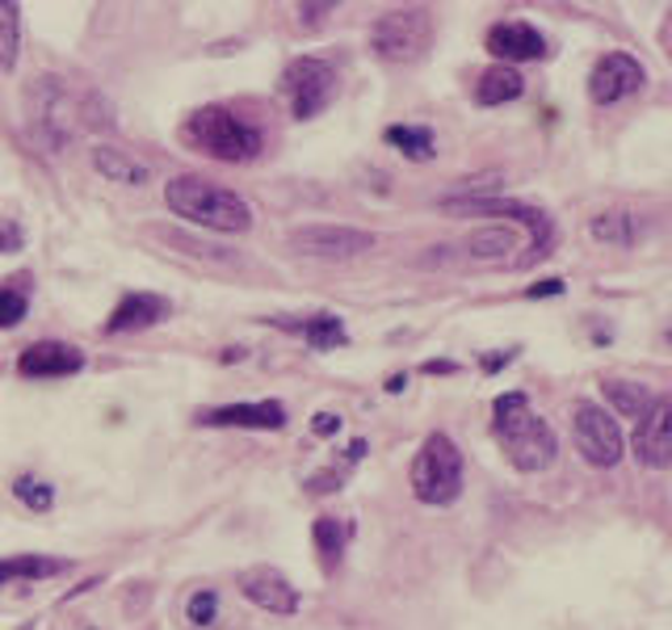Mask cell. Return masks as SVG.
<instances>
[{
    "label": "cell",
    "instance_id": "6da1fadb",
    "mask_svg": "<svg viewBox=\"0 0 672 630\" xmlns=\"http://www.w3.org/2000/svg\"><path fill=\"white\" fill-rule=\"evenodd\" d=\"M492 433L501 441L504 459L513 462L517 471H525V475L546 471L555 462V450H559L555 429L529 408V399L522 391H504L492 403Z\"/></svg>",
    "mask_w": 672,
    "mask_h": 630
},
{
    "label": "cell",
    "instance_id": "7a4b0ae2",
    "mask_svg": "<svg viewBox=\"0 0 672 630\" xmlns=\"http://www.w3.org/2000/svg\"><path fill=\"white\" fill-rule=\"evenodd\" d=\"M165 202L172 214H181L189 223L207 231H228V235H240V231L252 228V210L249 202L228 186H214L207 177H172L165 186Z\"/></svg>",
    "mask_w": 672,
    "mask_h": 630
},
{
    "label": "cell",
    "instance_id": "3957f363",
    "mask_svg": "<svg viewBox=\"0 0 672 630\" xmlns=\"http://www.w3.org/2000/svg\"><path fill=\"white\" fill-rule=\"evenodd\" d=\"M181 144L198 156L223 160V165H244L261 156V130L240 123L228 105H202L181 123Z\"/></svg>",
    "mask_w": 672,
    "mask_h": 630
},
{
    "label": "cell",
    "instance_id": "277c9868",
    "mask_svg": "<svg viewBox=\"0 0 672 630\" xmlns=\"http://www.w3.org/2000/svg\"><path fill=\"white\" fill-rule=\"evenodd\" d=\"M412 496L420 504H454L462 492V454L445 433H429L412 459Z\"/></svg>",
    "mask_w": 672,
    "mask_h": 630
},
{
    "label": "cell",
    "instance_id": "5b68a950",
    "mask_svg": "<svg viewBox=\"0 0 672 630\" xmlns=\"http://www.w3.org/2000/svg\"><path fill=\"white\" fill-rule=\"evenodd\" d=\"M433 42V13L408 4V9H387L370 30V46L387 63H417Z\"/></svg>",
    "mask_w": 672,
    "mask_h": 630
},
{
    "label": "cell",
    "instance_id": "8992f818",
    "mask_svg": "<svg viewBox=\"0 0 672 630\" xmlns=\"http://www.w3.org/2000/svg\"><path fill=\"white\" fill-rule=\"evenodd\" d=\"M282 88H286V97H291V114L298 123H307V118L324 114V109L336 102L340 81H336L333 63L315 60V55H298V60L286 63Z\"/></svg>",
    "mask_w": 672,
    "mask_h": 630
},
{
    "label": "cell",
    "instance_id": "52a82bcc",
    "mask_svg": "<svg viewBox=\"0 0 672 630\" xmlns=\"http://www.w3.org/2000/svg\"><path fill=\"white\" fill-rule=\"evenodd\" d=\"M571 433H576V450H580V459L588 466H613V462L622 459V429H618V420L609 417L606 408L588 403V399H580L571 408Z\"/></svg>",
    "mask_w": 672,
    "mask_h": 630
},
{
    "label": "cell",
    "instance_id": "ba28073f",
    "mask_svg": "<svg viewBox=\"0 0 672 630\" xmlns=\"http://www.w3.org/2000/svg\"><path fill=\"white\" fill-rule=\"evenodd\" d=\"M441 210H450V214H504V219H513V223H525L529 228V256L525 261H538L550 252V240H555V228H550V219H546L543 210L525 207V202H513V198H445Z\"/></svg>",
    "mask_w": 672,
    "mask_h": 630
},
{
    "label": "cell",
    "instance_id": "9c48e42d",
    "mask_svg": "<svg viewBox=\"0 0 672 630\" xmlns=\"http://www.w3.org/2000/svg\"><path fill=\"white\" fill-rule=\"evenodd\" d=\"M630 454L643 462V466H669L672 462V396H655L651 408L634 424V438H630Z\"/></svg>",
    "mask_w": 672,
    "mask_h": 630
},
{
    "label": "cell",
    "instance_id": "30bf717a",
    "mask_svg": "<svg viewBox=\"0 0 672 630\" xmlns=\"http://www.w3.org/2000/svg\"><path fill=\"white\" fill-rule=\"evenodd\" d=\"M648 81L643 63L634 55H622V51H609L606 60H597L592 76H588V97L597 105H613V102H627L630 93H639Z\"/></svg>",
    "mask_w": 672,
    "mask_h": 630
},
{
    "label": "cell",
    "instance_id": "8fae6325",
    "mask_svg": "<svg viewBox=\"0 0 672 630\" xmlns=\"http://www.w3.org/2000/svg\"><path fill=\"white\" fill-rule=\"evenodd\" d=\"M291 249L303 256H328V261H345L357 252L375 249V235L357 228H336V223H315V228L291 231Z\"/></svg>",
    "mask_w": 672,
    "mask_h": 630
},
{
    "label": "cell",
    "instance_id": "7c38bea8",
    "mask_svg": "<svg viewBox=\"0 0 672 630\" xmlns=\"http://www.w3.org/2000/svg\"><path fill=\"white\" fill-rule=\"evenodd\" d=\"M235 585L240 592L249 597L256 609H265V613H277V618H291L294 609H298V592L294 585L270 564H256V567H244L240 576H235Z\"/></svg>",
    "mask_w": 672,
    "mask_h": 630
},
{
    "label": "cell",
    "instance_id": "4fadbf2b",
    "mask_svg": "<svg viewBox=\"0 0 672 630\" xmlns=\"http://www.w3.org/2000/svg\"><path fill=\"white\" fill-rule=\"evenodd\" d=\"M198 424L207 429H282L286 424V408L277 399H261V403H223V408H202Z\"/></svg>",
    "mask_w": 672,
    "mask_h": 630
},
{
    "label": "cell",
    "instance_id": "5bb4252c",
    "mask_svg": "<svg viewBox=\"0 0 672 630\" xmlns=\"http://www.w3.org/2000/svg\"><path fill=\"white\" fill-rule=\"evenodd\" d=\"M487 51H492L504 67H513V63H525V60H543L550 46H546V39L529 21H496V25L487 30Z\"/></svg>",
    "mask_w": 672,
    "mask_h": 630
},
{
    "label": "cell",
    "instance_id": "9a60e30c",
    "mask_svg": "<svg viewBox=\"0 0 672 630\" xmlns=\"http://www.w3.org/2000/svg\"><path fill=\"white\" fill-rule=\"evenodd\" d=\"M18 370L25 378H67L84 370V354L63 340H34L30 349H21Z\"/></svg>",
    "mask_w": 672,
    "mask_h": 630
},
{
    "label": "cell",
    "instance_id": "2e32d148",
    "mask_svg": "<svg viewBox=\"0 0 672 630\" xmlns=\"http://www.w3.org/2000/svg\"><path fill=\"white\" fill-rule=\"evenodd\" d=\"M168 312H172V303L165 294H123V303L105 319V333H144V328L165 324Z\"/></svg>",
    "mask_w": 672,
    "mask_h": 630
},
{
    "label": "cell",
    "instance_id": "e0dca14e",
    "mask_svg": "<svg viewBox=\"0 0 672 630\" xmlns=\"http://www.w3.org/2000/svg\"><path fill=\"white\" fill-rule=\"evenodd\" d=\"M277 328H291L298 333L312 349H340L349 333H345V324H340V315L333 312H319V315H307V319H273Z\"/></svg>",
    "mask_w": 672,
    "mask_h": 630
},
{
    "label": "cell",
    "instance_id": "ac0fdd59",
    "mask_svg": "<svg viewBox=\"0 0 672 630\" xmlns=\"http://www.w3.org/2000/svg\"><path fill=\"white\" fill-rule=\"evenodd\" d=\"M349 538H354V522H340V517H315V525H312L315 559H319V567H324L328 576L340 567V555H345Z\"/></svg>",
    "mask_w": 672,
    "mask_h": 630
},
{
    "label": "cell",
    "instance_id": "d6986e66",
    "mask_svg": "<svg viewBox=\"0 0 672 630\" xmlns=\"http://www.w3.org/2000/svg\"><path fill=\"white\" fill-rule=\"evenodd\" d=\"M525 93V76L517 67H504V63H492L475 81V102L480 105H504V102H517Z\"/></svg>",
    "mask_w": 672,
    "mask_h": 630
},
{
    "label": "cell",
    "instance_id": "ffe728a7",
    "mask_svg": "<svg viewBox=\"0 0 672 630\" xmlns=\"http://www.w3.org/2000/svg\"><path fill=\"white\" fill-rule=\"evenodd\" d=\"M93 168L102 172L105 181H126V186H147V165L135 160L126 147H93Z\"/></svg>",
    "mask_w": 672,
    "mask_h": 630
},
{
    "label": "cell",
    "instance_id": "44dd1931",
    "mask_svg": "<svg viewBox=\"0 0 672 630\" xmlns=\"http://www.w3.org/2000/svg\"><path fill=\"white\" fill-rule=\"evenodd\" d=\"M67 571V559H51V555H9L0 559V585H18V580H46Z\"/></svg>",
    "mask_w": 672,
    "mask_h": 630
},
{
    "label": "cell",
    "instance_id": "7402d4cb",
    "mask_svg": "<svg viewBox=\"0 0 672 630\" xmlns=\"http://www.w3.org/2000/svg\"><path fill=\"white\" fill-rule=\"evenodd\" d=\"M601 391H606V399H609V408L618 412V417H643L651 408V391L643 387V382H627V378H606L601 382Z\"/></svg>",
    "mask_w": 672,
    "mask_h": 630
},
{
    "label": "cell",
    "instance_id": "603a6c76",
    "mask_svg": "<svg viewBox=\"0 0 672 630\" xmlns=\"http://www.w3.org/2000/svg\"><path fill=\"white\" fill-rule=\"evenodd\" d=\"M382 139L396 147L399 156H408V160H433V156H438L429 126H387Z\"/></svg>",
    "mask_w": 672,
    "mask_h": 630
},
{
    "label": "cell",
    "instance_id": "cb8c5ba5",
    "mask_svg": "<svg viewBox=\"0 0 672 630\" xmlns=\"http://www.w3.org/2000/svg\"><path fill=\"white\" fill-rule=\"evenodd\" d=\"M21 51V9L0 0V72H13L18 67Z\"/></svg>",
    "mask_w": 672,
    "mask_h": 630
},
{
    "label": "cell",
    "instance_id": "d4e9b609",
    "mask_svg": "<svg viewBox=\"0 0 672 630\" xmlns=\"http://www.w3.org/2000/svg\"><path fill=\"white\" fill-rule=\"evenodd\" d=\"M508 249H517V235L508 228H483L466 240V252L480 256V261H504Z\"/></svg>",
    "mask_w": 672,
    "mask_h": 630
},
{
    "label": "cell",
    "instance_id": "484cf974",
    "mask_svg": "<svg viewBox=\"0 0 672 630\" xmlns=\"http://www.w3.org/2000/svg\"><path fill=\"white\" fill-rule=\"evenodd\" d=\"M13 492H18V501L25 504V508H34V513H46V508L55 504V487L42 483L39 475H21V480L13 483Z\"/></svg>",
    "mask_w": 672,
    "mask_h": 630
},
{
    "label": "cell",
    "instance_id": "4316f807",
    "mask_svg": "<svg viewBox=\"0 0 672 630\" xmlns=\"http://www.w3.org/2000/svg\"><path fill=\"white\" fill-rule=\"evenodd\" d=\"M592 235H597V240H606V244L627 249V244H630V214H622V210L597 214V219H592Z\"/></svg>",
    "mask_w": 672,
    "mask_h": 630
},
{
    "label": "cell",
    "instance_id": "83f0119b",
    "mask_svg": "<svg viewBox=\"0 0 672 630\" xmlns=\"http://www.w3.org/2000/svg\"><path fill=\"white\" fill-rule=\"evenodd\" d=\"M21 319H25V294L4 286L0 291V328H18Z\"/></svg>",
    "mask_w": 672,
    "mask_h": 630
},
{
    "label": "cell",
    "instance_id": "f1b7e54d",
    "mask_svg": "<svg viewBox=\"0 0 672 630\" xmlns=\"http://www.w3.org/2000/svg\"><path fill=\"white\" fill-rule=\"evenodd\" d=\"M214 606H219V601H214V592H193V597H189V606H186L189 622H193V627H210V622H214Z\"/></svg>",
    "mask_w": 672,
    "mask_h": 630
},
{
    "label": "cell",
    "instance_id": "f546056e",
    "mask_svg": "<svg viewBox=\"0 0 672 630\" xmlns=\"http://www.w3.org/2000/svg\"><path fill=\"white\" fill-rule=\"evenodd\" d=\"M21 228L13 223V219H0V252H18L21 249Z\"/></svg>",
    "mask_w": 672,
    "mask_h": 630
},
{
    "label": "cell",
    "instance_id": "4dcf8cb0",
    "mask_svg": "<svg viewBox=\"0 0 672 630\" xmlns=\"http://www.w3.org/2000/svg\"><path fill=\"white\" fill-rule=\"evenodd\" d=\"M312 429L319 438H333L336 429H340V417H336V412H319V417L312 420Z\"/></svg>",
    "mask_w": 672,
    "mask_h": 630
},
{
    "label": "cell",
    "instance_id": "1f68e13d",
    "mask_svg": "<svg viewBox=\"0 0 672 630\" xmlns=\"http://www.w3.org/2000/svg\"><path fill=\"white\" fill-rule=\"evenodd\" d=\"M559 291H564V282H559V277H546L543 286H529L525 294H529V298H543V294H559Z\"/></svg>",
    "mask_w": 672,
    "mask_h": 630
},
{
    "label": "cell",
    "instance_id": "d6a6232c",
    "mask_svg": "<svg viewBox=\"0 0 672 630\" xmlns=\"http://www.w3.org/2000/svg\"><path fill=\"white\" fill-rule=\"evenodd\" d=\"M424 370H429V375H450V370H454V361H429Z\"/></svg>",
    "mask_w": 672,
    "mask_h": 630
}]
</instances>
